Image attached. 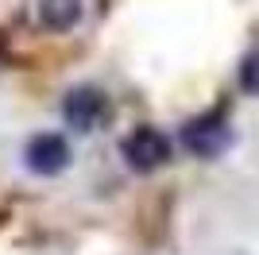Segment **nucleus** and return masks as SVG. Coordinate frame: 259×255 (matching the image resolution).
I'll list each match as a JSON object with an SVG mask.
<instances>
[{
  "mask_svg": "<svg viewBox=\"0 0 259 255\" xmlns=\"http://www.w3.org/2000/svg\"><path fill=\"white\" fill-rule=\"evenodd\" d=\"M228 143H232V128L225 124V116H217V112L197 116V120H190V124L182 128V147L190 151L194 159H217Z\"/></svg>",
  "mask_w": 259,
  "mask_h": 255,
  "instance_id": "1",
  "label": "nucleus"
},
{
  "mask_svg": "<svg viewBox=\"0 0 259 255\" xmlns=\"http://www.w3.org/2000/svg\"><path fill=\"white\" fill-rule=\"evenodd\" d=\"M124 159H128L132 170L151 174V170L170 162V139L162 136L159 128H136V132L124 139Z\"/></svg>",
  "mask_w": 259,
  "mask_h": 255,
  "instance_id": "2",
  "label": "nucleus"
},
{
  "mask_svg": "<svg viewBox=\"0 0 259 255\" xmlns=\"http://www.w3.org/2000/svg\"><path fill=\"white\" fill-rule=\"evenodd\" d=\"M70 143H66L58 132H43V136H35L31 143H27V151H23V162H27V170L31 174H39V178H51V174H62L66 166H70Z\"/></svg>",
  "mask_w": 259,
  "mask_h": 255,
  "instance_id": "3",
  "label": "nucleus"
},
{
  "mask_svg": "<svg viewBox=\"0 0 259 255\" xmlns=\"http://www.w3.org/2000/svg\"><path fill=\"white\" fill-rule=\"evenodd\" d=\"M62 116L74 132H93L108 116V101H105L101 89L81 85V89H70V97H66V105H62Z\"/></svg>",
  "mask_w": 259,
  "mask_h": 255,
  "instance_id": "4",
  "label": "nucleus"
},
{
  "mask_svg": "<svg viewBox=\"0 0 259 255\" xmlns=\"http://www.w3.org/2000/svg\"><path fill=\"white\" fill-rule=\"evenodd\" d=\"M39 20L47 31H70L81 20V0H39Z\"/></svg>",
  "mask_w": 259,
  "mask_h": 255,
  "instance_id": "5",
  "label": "nucleus"
},
{
  "mask_svg": "<svg viewBox=\"0 0 259 255\" xmlns=\"http://www.w3.org/2000/svg\"><path fill=\"white\" fill-rule=\"evenodd\" d=\"M240 89L251 97H259V51H251L244 62H240Z\"/></svg>",
  "mask_w": 259,
  "mask_h": 255,
  "instance_id": "6",
  "label": "nucleus"
}]
</instances>
